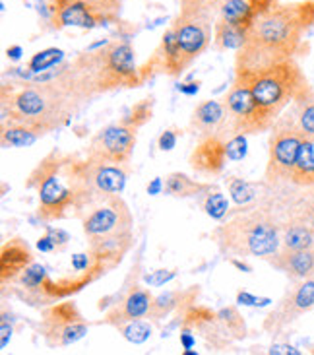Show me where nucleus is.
Masks as SVG:
<instances>
[{
  "label": "nucleus",
  "instance_id": "1",
  "mask_svg": "<svg viewBox=\"0 0 314 355\" xmlns=\"http://www.w3.org/2000/svg\"><path fill=\"white\" fill-rule=\"evenodd\" d=\"M314 28V0L277 2L256 19L235 55V70L258 72L297 58Z\"/></svg>",
  "mask_w": 314,
  "mask_h": 355
},
{
  "label": "nucleus",
  "instance_id": "2",
  "mask_svg": "<svg viewBox=\"0 0 314 355\" xmlns=\"http://www.w3.org/2000/svg\"><path fill=\"white\" fill-rule=\"evenodd\" d=\"M41 80H55L80 105L116 89L142 86L136 51L128 39H107L103 45L89 47L72 62L58 68L55 76Z\"/></svg>",
  "mask_w": 314,
  "mask_h": 355
},
{
  "label": "nucleus",
  "instance_id": "3",
  "mask_svg": "<svg viewBox=\"0 0 314 355\" xmlns=\"http://www.w3.org/2000/svg\"><path fill=\"white\" fill-rule=\"evenodd\" d=\"M78 109L80 103L55 80L10 82L0 89V125L24 123L43 136L67 126Z\"/></svg>",
  "mask_w": 314,
  "mask_h": 355
},
{
  "label": "nucleus",
  "instance_id": "4",
  "mask_svg": "<svg viewBox=\"0 0 314 355\" xmlns=\"http://www.w3.org/2000/svg\"><path fill=\"white\" fill-rule=\"evenodd\" d=\"M213 21L216 19L202 14H182L175 18L171 28L163 33L162 41L153 55L142 67V84L157 74L179 78L196 58L204 55L213 41Z\"/></svg>",
  "mask_w": 314,
  "mask_h": 355
},
{
  "label": "nucleus",
  "instance_id": "5",
  "mask_svg": "<svg viewBox=\"0 0 314 355\" xmlns=\"http://www.w3.org/2000/svg\"><path fill=\"white\" fill-rule=\"evenodd\" d=\"M211 239L225 259L268 260L281 249V221L270 204L260 202L218 225Z\"/></svg>",
  "mask_w": 314,
  "mask_h": 355
},
{
  "label": "nucleus",
  "instance_id": "6",
  "mask_svg": "<svg viewBox=\"0 0 314 355\" xmlns=\"http://www.w3.org/2000/svg\"><path fill=\"white\" fill-rule=\"evenodd\" d=\"M91 257L116 268L134 247V216L121 194L99 202L80 218Z\"/></svg>",
  "mask_w": 314,
  "mask_h": 355
},
{
  "label": "nucleus",
  "instance_id": "7",
  "mask_svg": "<svg viewBox=\"0 0 314 355\" xmlns=\"http://www.w3.org/2000/svg\"><path fill=\"white\" fill-rule=\"evenodd\" d=\"M64 179L74 196V214L82 218L99 202L116 196L124 191L128 181V164H107L91 157L70 155L64 165Z\"/></svg>",
  "mask_w": 314,
  "mask_h": 355
},
{
  "label": "nucleus",
  "instance_id": "8",
  "mask_svg": "<svg viewBox=\"0 0 314 355\" xmlns=\"http://www.w3.org/2000/svg\"><path fill=\"white\" fill-rule=\"evenodd\" d=\"M107 272H109V268L103 262L97 260L89 270L74 272L70 276H60V278L55 279L51 278L45 264L31 262L10 288L21 301H26L29 307L43 309L76 295L84 288L91 286L94 282L103 278Z\"/></svg>",
  "mask_w": 314,
  "mask_h": 355
},
{
  "label": "nucleus",
  "instance_id": "9",
  "mask_svg": "<svg viewBox=\"0 0 314 355\" xmlns=\"http://www.w3.org/2000/svg\"><path fill=\"white\" fill-rule=\"evenodd\" d=\"M235 74L247 80L256 101L274 123L277 121V116L293 103V99L301 96L306 87L311 86V82L305 76L301 64L297 62V58L286 60V62L266 68V70H258V72L235 70Z\"/></svg>",
  "mask_w": 314,
  "mask_h": 355
},
{
  "label": "nucleus",
  "instance_id": "10",
  "mask_svg": "<svg viewBox=\"0 0 314 355\" xmlns=\"http://www.w3.org/2000/svg\"><path fill=\"white\" fill-rule=\"evenodd\" d=\"M72 154L49 152L26 179V189L37 192V216L43 223L60 221L74 210V196L64 179V165Z\"/></svg>",
  "mask_w": 314,
  "mask_h": 355
},
{
  "label": "nucleus",
  "instance_id": "11",
  "mask_svg": "<svg viewBox=\"0 0 314 355\" xmlns=\"http://www.w3.org/2000/svg\"><path fill=\"white\" fill-rule=\"evenodd\" d=\"M221 101H223L225 113H227L225 138L233 135H262V132L272 130L274 121L258 103L252 89L243 76L235 74L233 86L229 87V92Z\"/></svg>",
  "mask_w": 314,
  "mask_h": 355
},
{
  "label": "nucleus",
  "instance_id": "12",
  "mask_svg": "<svg viewBox=\"0 0 314 355\" xmlns=\"http://www.w3.org/2000/svg\"><path fill=\"white\" fill-rule=\"evenodd\" d=\"M87 320L82 311L70 299L47 305L41 311L39 320V334L43 338L45 346L51 349L74 346L87 334Z\"/></svg>",
  "mask_w": 314,
  "mask_h": 355
},
{
  "label": "nucleus",
  "instance_id": "13",
  "mask_svg": "<svg viewBox=\"0 0 314 355\" xmlns=\"http://www.w3.org/2000/svg\"><path fill=\"white\" fill-rule=\"evenodd\" d=\"M303 136L291 126L276 121L272 130H270V138H268V164L266 171H264V181L270 187H281V184H289L291 179V171L295 165L299 148L303 144Z\"/></svg>",
  "mask_w": 314,
  "mask_h": 355
},
{
  "label": "nucleus",
  "instance_id": "14",
  "mask_svg": "<svg viewBox=\"0 0 314 355\" xmlns=\"http://www.w3.org/2000/svg\"><path fill=\"white\" fill-rule=\"evenodd\" d=\"M314 309V278L291 282V286L286 289L284 297L277 301V305L264 318V332L276 336L281 334L286 328L297 322L306 313Z\"/></svg>",
  "mask_w": 314,
  "mask_h": 355
},
{
  "label": "nucleus",
  "instance_id": "15",
  "mask_svg": "<svg viewBox=\"0 0 314 355\" xmlns=\"http://www.w3.org/2000/svg\"><path fill=\"white\" fill-rule=\"evenodd\" d=\"M138 142V128L126 125L123 121L103 126L86 148V155L91 159L107 164H130L134 148Z\"/></svg>",
  "mask_w": 314,
  "mask_h": 355
},
{
  "label": "nucleus",
  "instance_id": "16",
  "mask_svg": "<svg viewBox=\"0 0 314 355\" xmlns=\"http://www.w3.org/2000/svg\"><path fill=\"white\" fill-rule=\"evenodd\" d=\"M138 278L140 276L134 274L132 268V274L124 282L123 291L116 293L111 307L107 309L103 320H101L103 324L121 328L123 324L130 322V320H136V318H148L153 295L150 293V289L140 284Z\"/></svg>",
  "mask_w": 314,
  "mask_h": 355
},
{
  "label": "nucleus",
  "instance_id": "17",
  "mask_svg": "<svg viewBox=\"0 0 314 355\" xmlns=\"http://www.w3.org/2000/svg\"><path fill=\"white\" fill-rule=\"evenodd\" d=\"M227 162V138L221 135H211L198 140V144L192 150L191 159H189L192 171L204 175V177L221 175Z\"/></svg>",
  "mask_w": 314,
  "mask_h": 355
},
{
  "label": "nucleus",
  "instance_id": "18",
  "mask_svg": "<svg viewBox=\"0 0 314 355\" xmlns=\"http://www.w3.org/2000/svg\"><path fill=\"white\" fill-rule=\"evenodd\" d=\"M264 202L272 206L279 220H299L314 230V187H297L295 192H284Z\"/></svg>",
  "mask_w": 314,
  "mask_h": 355
},
{
  "label": "nucleus",
  "instance_id": "19",
  "mask_svg": "<svg viewBox=\"0 0 314 355\" xmlns=\"http://www.w3.org/2000/svg\"><path fill=\"white\" fill-rule=\"evenodd\" d=\"M277 0H225L219 8L216 19H221L229 26L250 31L260 16H264L268 10L274 8Z\"/></svg>",
  "mask_w": 314,
  "mask_h": 355
},
{
  "label": "nucleus",
  "instance_id": "20",
  "mask_svg": "<svg viewBox=\"0 0 314 355\" xmlns=\"http://www.w3.org/2000/svg\"><path fill=\"white\" fill-rule=\"evenodd\" d=\"M31 262H35V260H33V250L28 245V241H24L21 237H12V239L6 241L0 249V284H2V289L12 286Z\"/></svg>",
  "mask_w": 314,
  "mask_h": 355
},
{
  "label": "nucleus",
  "instance_id": "21",
  "mask_svg": "<svg viewBox=\"0 0 314 355\" xmlns=\"http://www.w3.org/2000/svg\"><path fill=\"white\" fill-rule=\"evenodd\" d=\"M189 128L198 140L211 135L225 136L227 113H225L223 101H219V99H204V101H200L192 111Z\"/></svg>",
  "mask_w": 314,
  "mask_h": 355
},
{
  "label": "nucleus",
  "instance_id": "22",
  "mask_svg": "<svg viewBox=\"0 0 314 355\" xmlns=\"http://www.w3.org/2000/svg\"><path fill=\"white\" fill-rule=\"evenodd\" d=\"M266 262L289 278V282L314 278V249H279Z\"/></svg>",
  "mask_w": 314,
  "mask_h": 355
},
{
  "label": "nucleus",
  "instance_id": "23",
  "mask_svg": "<svg viewBox=\"0 0 314 355\" xmlns=\"http://www.w3.org/2000/svg\"><path fill=\"white\" fill-rule=\"evenodd\" d=\"M277 121L291 126L305 140H314V87L308 86L301 96H297Z\"/></svg>",
  "mask_w": 314,
  "mask_h": 355
},
{
  "label": "nucleus",
  "instance_id": "24",
  "mask_svg": "<svg viewBox=\"0 0 314 355\" xmlns=\"http://www.w3.org/2000/svg\"><path fill=\"white\" fill-rule=\"evenodd\" d=\"M198 297H200V286H192L189 289H173V291L159 293V295L153 297L148 318L152 322H159L163 318L169 317L171 313L181 315L182 311L196 305Z\"/></svg>",
  "mask_w": 314,
  "mask_h": 355
},
{
  "label": "nucleus",
  "instance_id": "25",
  "mask_svg": "<svg viewBox=\"0 0 314 355\" xmlns=\"http://www.w3.org/2000/svg\"><path fill=\"white\" fill-rule=\"evenodd\" d=\"M51 24L55 29L62 28H84L96 29L99 26H107L103 18H99L94 10L80 0H68L62 8L51 14Z\"/></svg>",
  "mask_w": 314,
  "mask_h": 355
},
{
  "label": "nucleus",
  "instance_id": "26",
  "mask_svg": "<svg viewBox=\"0 0 314 355\" xmlns=\"http://www.w3.org/2000/svg\"><path fill=\"white\" fill-rule=\"evenodd\" d=\"M281 221V249H314V230L299 220Z\"/></svg>",
  "mask_w": 314,
  "mask_h": 355
},
{
  "label": "nucleus",
  "instance_id": "27",
  "mask_svg": "<svg viewBox=\"0 0 314 355\" xmlns=\"http://www.w3.org/2000/svg\"><path fill=\"white\" fill-rule=\"evenodd\" d=\"M291 187H314V140H303L289 179Z\"/></svg>",
  "mask_w": 314,
  "mask_h": 355
},
{
  "label": "nucleus",
  "instance_id": "28",
  "mask_svg": "<svg viewBox=\"0 0 314 355\" xmlns=\"http://www.w3.org/2000/svg\"><path fill=\"white\" fill-rule=\"evenodd\" d=\"M43 135L24 123H6L0 125V144L4 150L10 148H29L37 142Z\"/></svg>",
  "mask_w": 314,
  "mask_h": 355
},
{
  "label": "nucleus",
  "instance_id": "29",
  "mask_svg": "<svg viewBox=\"0 0 314 355\" xmlns=\"http://www.w3.org/2000/svg\"><path fill=\"white\" fill-rule=\"evenodd\" d=\"M213 187L208 182H200L196 179H191L189 175L179 173H169L165 177V194L175 196V198H189V196H198V194H206L211 191Z\"/></svg>",
  "mask_w": 314,
  "mask_h": 355
},
{
  "label": "nucleus",
  "instance_id": "30",
  "mask_svg": "<svg viewBox=\"0 0 314 355\" xmlns=\"http://www.w3.org/2000/svg\"><path fill=\"white\" fill-rule=\"evenodd\" d=\"M248 33L243 29L229 26L221 19L213 21V49L216 51H238L245 45Z\"/></svg>",
  "mask_w": 314,
  "mask_h": 355
},
{
  "label": "nucleus",
  "instance_id": "31",
  "mask_svg": "<svg viewBox=\"0 0 314 355\" xmlns=\"http://www.w3.org/2000/svg\"><path fill=\"white\" fill-rule=\"evenodd\" d=\"M218 320L221 328L225 330L233 342L235 340H245L247 338V324H245V318L238 313L237 307H225L218 311Z\"/></svg>",
  "mask_w": 314,
  "mask_h": 355
},
{
  "label": "nucleus",
  "instance_id": "32",
  "mask_svg": "<svg viewBox=\"0 0 314 355\" xmlns=\"http://www.w3.org/2000/svg\"><path fill=\"white\" fill-rule=\"evenodd\" d=\"M225 184H227L229 194L237 206H250L260 196L258 184H252V182L245 181L241 177H227Z\"/></svg>",
  "mask_w": 314,
  "mask_h": 355
},
{
  "label": "nucleus",
  "instance_id": "33",
  "mask_svg": "<svg viewBox=\"0 0 314 355\" xmlns=\"http://www.w3.org/2000/svg\"><path fill=\"white\" fill-rule=\"evenodd\" d=\"M62 60H64V51L62 49H45L37 55H33V58L28 62V70L31 74H43V72H47L49 68L60 64Z\"/></svg>",
  "mask_w": 314,
  "mask_h": 355
},
{
  "label": "nucleus",
  "instance_id": "34",
  "mask_svg": "<svg viewBox=\"0 0 314 355\" xmlns=\"http://www.w3.org/2000/svg\"><path fill=\"white\" fill-rule=\"evenodd\" d=\"M116 330H119L124 336V340H128L130 344H143V342H148L153 332L152 320H143V318L130 320V322H126V324H123L121 328H116Z\"/></svg>",
  "mask_w": 314,
  "mask_h": 355
},
{
  "label": "nucleus",
  "instance_id": "35",
  "mask_svg": "<svg viewBox=\"0 0 314 355\" xmlns=\"http://www.w3.org/2000/svg\"><path fill=\"white\" fill-rule=\"evenodd\" d=\"M152 116H153V99L152 97H146V99H142V101L134 103L132 109H130V113H128V115H124L121 121L140 130L142 126H146L150 121H152Z\"/></svg>",
  "mask_w": 314,
  "mask_h": 355
},
{
  "label": "nucleus",
  "instance_id": "36",
  "mask_svg": "<svg viewBox=\"0 0 314 355\" xmlns=\"http://www.w3.org/2000/svg\"><path fill=\"white\" fill-rule=\"evenodd\" d=\"M80 2L87 4L99 18L105 19V24H116L121 19L123 0H80Z\"/></svg>",
  "mask_w": 314,
  "mask_h": 355
},
{
  "label": "nucleus",
  "instance_id": "37",
  "mask_svg": "<svg viewBox=\"0 0 314 355\" xmlns=\"http://www.w3.org/2000/svg\"><path fill=\"white\" fill-rule=\"evenodd\" d=\"M202 210L211 220H223L229 211V202L225 198V194L216 191V189H213V192H206V198L202 200Z\"/></svg>",
  "mask_w": 314,
  "mask_h": 355
},
{
  "label": "nucleus",
  "instance_id": "38",
  "mask_svg": "<svg viewBox=\"0 0 314 355\" xmlns=\"http://www.w3.org/2000/svg\"><path fill=\"white\" fill-rule=\"evenodd\" d=\"M225 0H179L182 14H202L216 19L219 8Z\"/></svg>",
  "mask_w": 314,
  "mask_h": 355
},
{
  "label": "nucleus",
  "instance_id": "39",
  "mask_svg": "<svg viewBox=\"0 0 314 355\" xmlns=\"http://www.w3.org/2000/svg\"><path fill=\"white\" fill-rule=\"evenodd\" d=\"M229 162H241L247 155V136L233 135L227 138Z\"/></svg>",
  "mask_w": 314,
  "mask_h": 355
},
{
  "label": "nucleus",
  "instance_id": "40",
  "mask_svg": "<svg viewBox=\"0 0 314 355\" xmlns=\"http://www.w3.org/2000/svg\"><path fill=\"white\" fill-rule=\"evenodd\" d=\"M272 303L270 297H258V295H252L248 291H238L237 293V305H243V307H268Z\"/></svg>",
  "mask_w": 314,
  "mask_h": 355
},
{
  "label": "nucleus",
  "instance_id": "41",
  "mask_svg": "<svg viewBox=\"0 0 314 355\" xmlns=\"http://www.w3.org/2000/svg\"><path fill=\"white\" fill-rule=\"evenodd\" d=\"M14 334V327H12V320H10L8 313L2 311V317H0V352H4L8 347L10 340Z\"/></svg>",
  "mask_w": 314,
  "mask_h": 355
},
{
  "label": "nucleus",
  "instance_id": "42",
  "mask_svg": "<svg viewBox=\"0 0 314 355\" xmlns=\"http://www.w3.org/2000/svg\"><path fill=\"white\" fill-rule=\"evenodd\" d=\"M177 140H179V130H163L159 140H157V146L162 152H171L177 146Z\"/></svg>",
  "mask_w": 314,
  "mask_h": 355
},
{
  "label": "nucleus",
  "instance_id": "43",
  "mask_svg": "<svg viewBox=\"0 0 314 355\" xmlns=\"http://www.w3.org/2000/svg\"><path fill=\"white\" fill-rule=\"evenodd\" d=\"M177 276V272L175 270H157V272H153V276H146V282L150 284V286H163V284H167L169 279H173Z\"/></svg>",
  "mask_w": 314,
  "mask_h": 355
},
{
  "label": "nucleus",
  "instance_id": "44",
  "mask_svg": "<svg viewBox=\"0 0 314 355\" xmlns=\"http://www.w3.org/2000/svg\"><path fill=\"white\" fill-rule=\"evenodd\" d=\"M45 230H47V235L51 237V239L55 241V245H57V249H64L68 245V241H70V235H68L67 231L60 230V227H51V225H45Z\"/></svg>",
  "mask_w": 314,
  "mask_h": 355
},
{
  "label": "nucleus",
  "instance_id": "45",
  "mask_svg": "<svg viewBox=\"0 0 314 355\" xmlns=\"http://www.w3.org/2000/svg\"><path fill=\"white\" fill-rule=\"evenodd\" d=\"M268 354L272 355H299L301 352L295 346H289V344H274V346L268 349Z\"/></svg>",
  "mask_w": 314,
  "mask_h": 355
},
{
  "label": "nucleus",
  "instance_id": "46",
  "mask_svg": "<svg viewBox=\"0 0 314 355\" xmlns=\"http://www.w3.org/2000/svg\"><path fill=\"white\" fill-rule=\"evenodd\" d=\"M200 82L198 80H191V82H182V84H179L177 86V89L181 92V94H184V96H196L198 92H200Z\"/></svg>",
  "mask_w": 314,
  "mask_h": 355
},
{
  "label": "nucleus",
  "instance_id": "47",
  "mask_svg": "<svg viewBox=\"0 0 314 355\" xmlns=\"http://www.w3.org/2000/svg\"><path fill=\"white\" fill-rule=\"evenodd\" d=\"M181 344L184 349H189L196 344V336H194V330L192 328H181Z\"/></svg>",
  "mask_w": 314,
  "mask_h": 355
},
{
  "label": "nucleus",
  "instance_id": "48",
  "mask_svg": "<svg viewBox=\"0 0 314 355\" xmlns=\"http://www.w3.org/2000/svg\"><path fill=\"white\" fill-rule=\"evenodd\" d=\"M37 249L41 250V252H55V250H58L57 245H55V241L51 239L47 233L37 239Z\"/></svg>",
  "mask_w": 314,
  "mask_h": 355
},
{
  "label": "nucleus",
  "instance_id": "49",
  "mask_svg": "<svg viewBox=\"0 0 314 355\" xmlns=\"http://www.w3.org/2000/svg\"><path fill=\"white\" fill-rule=\"evenodd\" d=\"M165 189V182L162 181V177H155L152 181L148 182V187H146V191L150 196H157V194H162V191Z\"/></svg>",
  "mask_w": 314,
  "mask_h": 355
},
{
  "label": "nucleus",
  "instance_id": "50",
  "mask_svg": "<svg viewBox=\"0 0 314 355\" xmlns=\"http://www.w3.org/2000/svg\"><path fill=\"white\" fill-rule=\"evenodd\" d=\"M229 262H231V264H233V266H235V268L237 270H241V272H252V266H250V264H247V262H245V260H241V259H237V257H231V259H227Z\"/></svg>",
  "mask_w": 314,
  "mask_h": 355
},
{
  "label": "nucleus",
  "instance_id": "51",
  "mask_svg": "<svg viewBox=\"0 0 314 355\" xmlns=\"http://www.w3.org/2000/svg\"><path fill=\"white\" fill-rule=\"evenodd\" d=\"M21 55H24V49L19 47V45H12V47H8V51H6V57H8L10 60H14V62H18L19 58H21Z\"/></svg>",
  "mask_w": 314,
  "mask_h": 355
},
{
  "label": "nucleus",
  "instance_id": "52",
  "mask_svg": "<svg viewBox=\"0 0 314 355\" xmlns=\"http://www.w3.org/2000/svg\"><path fill=\"white\" fill-rule=\"evenodd\" d=\"M67 2H68V0H47L49 14H53V12H57L58 8H62V6H64Z\"/></svg>",
  "mask_w": 314,
  "mask_h": 355
},
{
  "label": "nucleus",
  "instance_id": "53",
  "mask_svg": "<svg viewBox=\"0 0 314 355\" xmlns=\"http://www.w3.org/2000/svg\"><path fill=\"white\" fill-rule=\"evenodd\" d=\"M311 354H313V355H314V347H311Z\"/></svg>",
  "mask_w": 314,
  "mask_h": 355
}]
</instances>
